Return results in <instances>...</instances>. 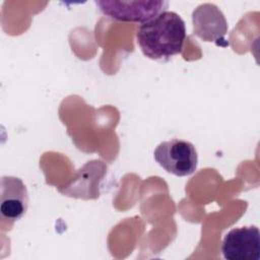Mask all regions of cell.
<instances>
[{
	"label": "cell",
	"mask_w": 260,
	"mask_h": 260,
	"mask_svg": "<svg viewBox=\"0 0 260 260\" xmlns=\"http://www.w3.org/2000/svg\"><path fill=\"white\" fill-rule=\"evenodd\" d=\"M194 34L205 42L221 45L228 32V22L221 10L212 3H203L192 13Z\"/></svg>",
	"instance_id": "cell-6"
},
{
	"label": "cell",
	"mask_w": 260,
	"mask_h": 260,
	"mask_svg": "<svg viewBox=\"0 0 260 260\" xmlns=\"http://www.w3.org/2000/svg\"><path fill=\"white\" fill-rule=\"evenodd\" d=\"M221 252L228 260H259V229L250 225L231 230L222 240Z\"/></svg>",
	"instance_id": "cell-4"
},
{
	"label": "cell",
	"mask_w": 260,
	"mask_h": 260,
	"mask_svg": "<svg viewBox=\"0 0 260 260\" xmlns=\"http://www.w3.org/2000/svg\"><path fill=\"white\" fill-rule=\"evenodd\" d=\"M153 157L162 169L177 177L192 175L198 165L195 146L178 138L160 142L154 149Z\"/></svg>",
	"instance_id": "cell-2"
},
{
	"label": "cell",
	"mask_w": 260,
	"mask_h": 260,
	"mask_svg": "<svg viewBox=\"0 0 260 260\" xmlns=\"http://www.w3.org/2000/svg\"><path fill=\"white\" fill-rule=\"evenodd\" d=\"M28 207V193L24 183L17 177L4 176L0 188V216L8 225L20 219Z\"/></svg>",
	"instance_id": "cell-5"
},
{
	"label": "cell",
	"mask_w": 260,
	"mask_h": 260,
	"mask_svg": "<svg viewBox=\"0 0 260 260\" xmlns=\"http://www.w3.org/2000/svg\"><path fill=\"white\" fill-rule=\"evenodd\" d=\"M136 40L147 58L169 59L183 50L186 41L185 22L174 11H162L139 25Z\"/></svg>",
	"instance_id": "cell-1"
},
{
	"label": "cell",
	"mask_w": 260,
	"mask_h": 260,
	"mask_svg": "<svg viewBox=\"0 0 260 260\" xmlns=\"http://www.w3.org/2000/svg\"><path fill=\"white\" fill-rule=\"evenodd\" d=\"M103 14L119 20L145 22L162 11H166L167 1H95Z\"/></svg>",
	"instance_id": "cell-3"
}]
</instances>
